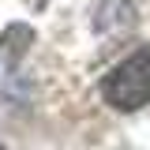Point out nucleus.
I'll return each mask as SVG.
<instances>
[{
	"label": "nucleus",
	"mask_w": 150,
	"mask_h": 150,
	"mask_svg": "<svg viewBox=\"0 0 150 150\" xmlns=\"http://www.w3.org/2000/svg\"><path fill=\"white\" fill-rule=\"evenodd\" d=\"M101 98L112 109L131 112L150 101V45L135 49L128 60H120L105 79H101Z\"/></svg>",
	"instance_id": "1"
}]
</instances>
